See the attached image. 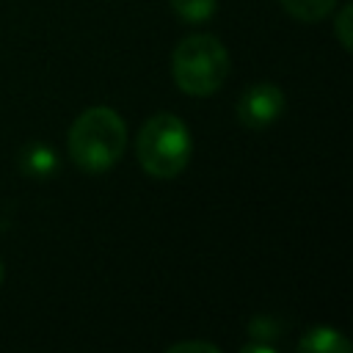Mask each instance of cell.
<instances>
[{
    "mask_svg": "<svg viewBox=\"0 0 353 353\" xmlns=\"http://www.w3.org/2000/svg\"><path fill=\"white\" fill-rule=\"evenodd\" d=\"M127 146V127L108 105L85 108L69 130V157L77 168L99 174L119 163Z\"/></svg>",
    "mask_w": 353,
    "mask_h": 353,
    "instance_id": "cell-1",
    "label": "cell"
},
{
    "mask_svg": "<svg viewBox=\"0 0 353 353\" xmlns=\"http://www.w3.org/2000/svg\"><path fill=\"white\" fill-rule=\"evenodd\" d=\"M171 74L185 94L210 97L223 85L229 74V52L221 39L210 33L188 36L171 55Z\"/></svg>",
    "mask_w": 353,
    "mask_h": 353,
    "instance_id": "cell-2",
    "label": "cell"
},
{
    "mask_svg": "<svg viewBox=\"0 0 353 353\" xmlns=\"http://www.w3.org/2000/svg\"><path fill=\"white\" fill-rule=\"evenodd\" d=\"M193 152V141L190 132L185 127L182 119H176L174 113H157L152 116L138 138H135V154L138 163L143 165L146 174L157 176V179H171L176 176Z\"/></svg>",
    "mask_w": 353,
    "mask_h": 353,
    "instance_id": "cell-3",
    "label": "cell"
},
{
    "mask_svg": "<svg viewBox=\"0 0 353 353\" xmlns=\"http://www.w3.org/2000/svg\"><path fill=\"white\" fill-rule=\"evenodd\" d=\"M281 110H284V94L276 83H254L237 99V119L251 130L268 127L270 121L279 119Z\"/></svg>",
    "mask_w": 353,
    "mask_h": 353,
    "instance_id": "cell-4",
    "label": "cell"
},
{
    "mask_svg": "<svg viewBox=\"0 0 353 353\" xmlns=\"http://www.w3.org/2000/svg\"><path fill=\"white\" fill-rule=\"evenodd\" d=\"M298 350H309V353H347L350 350V342L336 331V328H328V325H317L312 331H306L298 342Z\"/></svg>",
    "mask_w": 353,
    "mask_h": 353,
    "instance_id": "cell-5",
    "label": "cell"
},
{
    "mask_svg": "<svg viewBox=\"0 0 353 353\" xmlns=\"http://www.w3.org/2000/svg\"><path fill=\"white\" fill-rule=\"evenodd\" d=\"M19 165L28 176H36V179H47L55 168H58V160H55V152L47 146V143H28L22 149V157H19Z\"/></svg>",
    "mask_w": 353,
    "mask_h": 353,
    "instance_id": "cell-6",
    "label": "cell"
},
{
    "mask_svg": "<svg viewBox=\"0 0 353 353\" xmlns=\"http://www.w3.org/2000/svg\"><path fill=\"white\" fill-rule=\"evenodd\" d=\"M284 6V11L301 22H317L323 17L331 14L336 0H279Z\"/></svg>",
    "mask_w": 353,
    "mask_h": 353,
    "instance_id": "cell-7",
    "label": "cell"
},
{
    "mask_svg": "<svg viewBox=\"0 0 353 353\" xmlns=\"http://www.w3.org/2000/svg\"><path fill=\"white\" fill-rule=\"evenodd\" d=\"M218 0H171V8L185 19V22H204L215 14Z\"/></svg>",
    "mask_w": 353,
    "mask_h": 353,
    "instance_id": "cell-8",
    "label": "cell"
},
{
    "mask_svg": "<svg viewBox=\"0 0 353 353\" xmlns=\"http://www.w3.org/2000/svg\"><path fill=\"white\" fill-rule=\"evenodd\" d=\"M248 331H251V336H256V339H270V336H279V334H281V328H279L270 317H256V320H251Z\"/></svg>",
    "mask_w": 353,
    "mask_h": 353,
    "instance_id": "cell-9",
    "label": "cell"
},
{
    "mask_svg": "<svg viewBox=\"0 0 353 353\" xmlns=\"http://www.w3.org/2000/svg\"><path fill=\"white\" fill-rule=\"evenodd\" d=\"M350 17H353V8L350 6H345L342 11H339V17H336V39H339V44L345 47V50H350Z\"/></svg>",
    "mask_w": 353,
    "mask_h": 353,
    "instance_id": "cell-10",
    "label": "cell"
},
{
    "mask_svg": "<svg viewBox=\"0 0 353 353\" xmlns=\"http://www.w3.org/2000/svg\"><path fill=\"white\" fill-rule=\"evenodd\" d=\"M185 350H207V353H218V347L210 345V342H176V345L168 347V353H185Z\"/></svg>",
    "mask_w": 353,
    "mask_h": 353,
    "instance_id": "cell-11",
    "label": "cell"
},
{
    "mask_svg": "<svg viewBox=\"0 0 353 353\" xmlns=\"http://www.w3.org/2000/svg\"><path fill=\"white\" fill-rule=\"evenodd\" d=\"M0 281H3V259H0Z\"/></svg>",
    "mask_w": 353,
    "mask_h": 353,
    "instance_id": "cell-12",
    "label": "cell"
}]
</instances>
